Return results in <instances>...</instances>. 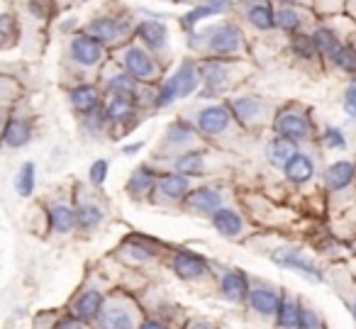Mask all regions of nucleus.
<instances>
[{"instance_id":"42","label":"nucleus","mask_w":356,"mask_h":329,"mask_svg":"<svg viewBox=\"0 0 356 329\" xmlns=\"http://www.w3.org/2000/svg\"><path fill=\"white\" fill-rule=\"evenodd\" d=\"M322 144H325L330 152H344L346 147H349V142H346V134L341 127H325V132H322Z\"/></svg>"},{"instance_id":"46","label":"nucleus","mask_w":356,"mask_h":329,"mask_svg":"<svg viewBox=\"0 0 356 329\" xmlns=\"http://www.w3.org/2000/svg\"><path fill=\"white\" fill-rule=\"evenodd\" d=\"M54 329H90V324H86L83 319H79L76 314L64 312V314H59V319H56Z\"/></svg>"},{"instance_id":"23","label":"nucleus","mask_w":356,"mask_h":329,"mask_svg":"<svg viewBox=\"0 0 356 329\" xmlns=\"http://www.w3.org/2000/svg\"><path fill=\"white\" fill-rule=\"evenodd\" d=\"M69 105L76 115L86 118V115L103 108V90L93 83H79L69 90Z\"/></svg>"},{"instance_id":"31","label":"nucleus","mask_w":356,"mask_h":329,"mask_svg":"<svg viewBox=\"0 0 356 329\" xmlns=\"http://www.w3.org/2000/svg\"><path fill=\"white\" fill-rule=\"evenodd\" d=\"M300 152L298 149V144L293 142V139H286V137H273V139H268V144H266V161L271 163L273 168H286L288 166V161H291L296 154Z\"/></svg>"},{"instance_id":"12","label":"nucleus","mask_w":356,"mask_h":329,"mask_svg":"<svg viewBox=\"0 0 356 329\" xmlns=\"http://www.w3.org/2000/svg\"><path fill=\"white\" fill-rule=\"evenodd\" d=\"M118 256L129 266H147V264L159 261V256H161V244L144 234H129V236H124L122 244H120Z\"/></svg>"},{"instance_id":"51","label":"nucleus","mask_w":356,"mask_h":329,"mask_svg":"<svg viewBox=\"0 0 356 329\" xmlns=\"http://www.w3.org/2000/svg\"><path fill=\"white\" fill-rule=\"evenodd\" d=\"M30 10L35 17H47V13H49V3H47V0H32Z\"/></svg>"},{"instance_id":"53","label":"nucleus","mask_w":356,"mask_h":329,"mask_svg":"<svg viewBox=\"0 0 356 329\" xmlns=\"http://www.w3.org/2000/svg\"><path fill=\"white\" fill-rule=\"evenodd\" d=\"M142 149H144V142H132V144H124L122 154L124 157H134V154H139Z\"/></svg>"},{"instance_id":"16","label":"nucleus","mask_w":356,"mask_h":329,"mask_svg":"<svg viewBox=\"0 0 356 329\" xmlns=\"http://www.w3.org/2000/svg\"><path fill=\"white\" fill-rule=\"evenodd\" d=\"M198 137H200V132H198V127H195V122H191V120H186V118H178V120H173V122H168L166 132H163V147H166L168 152H173V157H176V154L193 149Z\"/></svg>"},{"instance_id":"5","label":"nucleus","mask_w":356,"mask_h":329,"mask_svg":"<svg viewBox=\"0 0 356 329\" xmlns=\"http://www.w3.org/2000/svg\"><path fill=\"white\" fill-rule=\"evenodd\" d=\"M198 66H200V76H203V88H200V98L203 100L218 98L229 86L237 83V79H234V61L208 56Z\"/></svg>"},{"instance_id":"33","label":"nucleus","mask_w":356,"mask_h":329,"mask_svg":"<svg viewBox=\"0 0 356 329\" xmlns=\"http://www.w3.org/2000/svg\"><path fill=\"white\" fill-rule=\"evenodd\" d=\"M300 312H302V300L296 298V295L286 293L283 295V303L276 312V329H298V322H300Z\"/></svg>"},{"instance_id":"4","label":"nucleus","mask_w":356,"mask_h":329,"mask_svg":"<svg viewBox=\"0 0 356 329\" xmlns=\"http://www.w3.org/2000/svg\"><path fill=\"white\" fill-rule=\"evenodd\" d=\"M273 132L278 137L293 139L296 144L307 142L312 137V120L305 108L300 105H283L276 115H273Z\"/></svg>"},{"instance_id":"38","label":"nucleus","mask_w":356,"mask_h":329,"mask_svg":"<svg viewBox=\"0 0 356 329\" xmlns=\"http://www.w3.org/2000/svg\"><path fill=\"white\" fill-rule=\"evenodd\" d=\"M332 64L346 76H354L356 79V47L354 45H341V49L332 56Z\"/></svg>"},{"instance_id":"37","label":"nucleus","mask_w":356,"mask_h":329,"mask_svg":"<svg viewBox=\"0 0 356 329\" xmlns=\"http://www.w3.org/2000/svg\"><path fill=\"white\" fill-rule=\"evenodd\" d=\"M37 186V166L32 161H25L20 171L15 173V193L20 198H32Z\"/></svg>"},{"instance_id":"30","label":"nucleus","mask_w":356,"mask_h":329,"mask_svg":"<svg viewBox=\"0 0 356 329\" xmlns=\"http://www.w3.org/2000/svg\"><path fill=\"white\" fill-rule=\"evenodd\" d=\"M315 171L317 168L310 154L298 152L296 157L288 161V166L283 168V176H286V181L291 183V186H305V183H310L312 178H315Z\"/></svg>"},{"instance_id":"56","label":"nucleus","mask_w":356,"mask_h":329,"mask_svg":"<svg viewBox=\"0 0 356 329\" xmlns=\"http://www.w3.org/2000/svg\"><path fill=\"white\" fill-rule=\"evenodd\" d=\"M173 3H178V0H173Z\"/></svg>"},{"instance_id":"24","label":"nucleus","mask_w":356,"mask_h":329,"mask_svg":"<svg viewBox=\"0 0 356 329\" xmlns=\"http://www.w3.org/2000/svg\"><path fill=\"white\" fill-rule=\"evenodd\" d=\"M168 171L184 173L188 178H198L208 171V152L203 149H188L168 159Z\"/></svg>"},{"instance_id":"29","label":"nucleus","mask_w":356,"mask_h":329,"mask_svg":"<svg viewBox=\"0 0 356 329\" xmlns=\"http://www.w3.org/2000/svg\"><path fill=\"white\" fill-rule=\"evenodd\" d=\"M35 127L27 118H8L6 129H3V144L8 149H22L32 142Z\"/></svg>"},{"instance_id":"55","label":"nucleus","mask_w":356,"mask_h":329,"mask_svg":"<svg viewBox=\"0 0 356 329\" xmlns=\"http://www.w3.org/2000/svg\"><path fill=\"white\" fill-rule=\"evenodd\" d=\"M349 312H351V317H354V322H356V300H354V303H349Z\"/></svg>"},{"instance_id":"35","label":"nucleus","mask_w":356,"mask_h":329,"mask_svg":"<svg viewBox=\"0 0 356 329\" xmlns=\"http://www.w3.org/2000/svg\"><path fill=\"white\" fill-rule=\"evenodd\" d=\"M176 100H184V95H181V86H178V79L171 74L168 79H163L161 83H159L156 90H154L152 105L156 110H166V108H171Z\"/></svg>"},{"instance_id":"40","label":"nucleus","mask_w":356,"mask_h":329,"mask_svg":"<svg viewBox=\"0 0 356 329\" xmlns=\"http://www.w3.org/2000/svg\"><path fill=\"white\" fill-rule=\"evenodd\" d=\"M291 51H293V56H298V59H302V61H312V59L320 56V51H317L312 37H305V35H293Z\"/></svg>"},{"instance_id":"10","label":"nucleus","mask_w":356,"mask_h":329,"mask_svg":"<svg viewBox=\"0 0 356 329\" xmlns=\"http://www.w3.org/2000/svg\"><path fill=\"white\" fill-rule=\"evenodd\" d=\"M234 122H237V120H234L227 103H210L195 113V127L208 139H218V137H222V134H227Z\"/></svg>"},{"instance_id":"32","label":"nucleus","mask_w":356,"mask_h":329,"mask_svg":"<svg viewBox=\"0 0 356 329\" xmlns=\"http://www.w3.org/2000/svg\"><path fill=\"white\" fill-rule=\"evenodd\" d=\"M173 76L178 79L181 86V95L191 98L193 93H200V86H203V76H200V66L191 59H184L178 64V69L173 71Z\"/></svg>"},{"instance_id":"28","label":"nucleus","mask_w":356,"mask_h":329,"mask_svg":"<svg viewBox=\"0 0 356 329\" xmlns=\"http://www.w3.org/2000/svg\"><path fill=\"white\" fill-rule=\"evenodd\" d=\"M105 90L110 98H127L134 103H142V83L127 74V71H118V74L108 76L105 81Z\"/></svg>"},{"instance_id":"36","label":"nucleus","mask_w":356,"mask_h":329,"mask_svg":"<svg viewBox=\"0 0 356 329\" xmlns=\"http://www.w3.org/2000/svg\"><path fill=\"white\" fill-rule=\"evenodd\" d=\"M310 37H312V42H315L317 51H320V56H325V59H332V56L341 49L339 37H337V32L332 30V27H317Z\"/></svg>"},{"instance_id":"49","label":"nucleus","mask_w":356,"mask_h":329,"mask_svg":"<svg viewBox=\"0 0 356 329\" xmlns=\"http://www.w3.org/2000/svg\"><path fill=\"white\" fill-rule=\"evenodd\" d=\"M184 329H220L213 319H205V317H193L184 324Z\"/></svg>"},{"instance_id":"27","label":"nucleus","mask_w":356,"mask_h":329,"mask_svg":"<svg viewBox=\"0 0 356 329\" xmlns=\"http://www.w3.org/2000/svg\"><path fill=\"white\" fill-rule=\"evenodd\" d=\"M210 225H213L215 232H218L220 236H225V239H239V236L244 234V230H247L244 217L239 215L234 207H227V205L220 207V210L210 217Z\"/></svg>"},{"instance_id":"2","label":"nucleus","mask_w":356,"mask_h":329,"mask_svg":"<svg viewBox=\"0 0 356 329\" xmlns=\"http://www.w3.org/2000/svg\"><path fill=\"white\" fill-rule=\"evenodd\" d=\"M268 259H271L278 268L293 271V273H298L300 278H305L307 283H312V285L325 283V273H322V268L305 254V251L298 249V246H291V244L276 246V249L268 251Z\"/></svg>"},{"instance_id":"21","label":"nucleus","mask_w":356,"mask_h":329,"mask_svg":"<svg viewBox=\"0 0 356 329\" xmlns=\"http://www.w3.org/2000/svg\"><path fill=\"white\" fill-rule=\"evenodd\" d=\"M47 230L54 236H66L74 230H79L76 220V205H69L64 200H56L47 207Z\"/></svg>"},{"instance_id":"54","label":"nucleus","mask_w":356,"mask_h":329,"mask_svg":"<svg viewBox=\"0 0 356 329\" xmlns=\"http://www.w3.org/2000/svg\"><path fill=\"white\" fill-rule=\"evenodd\" d=\"M276 3H281L283 8H296L298 3H300V0H276Z\"/></svg>"},{"instance_id":"19","label":"nucleus","mask_w":356,"mask_h":329,"mask_svg":"<svg viewBox=\"0 0 356 329\" xmlns=\"http://www.w3.org/2000/svg\"><path fill=\"white\" fill-rule=\"evenodd\" d=\"M159 178H161V171L152 166V163H139L127 178V195L132 200H144V198H154L156 193V186H159Z\"/></svg>"},{"instance_id":"25","label":"nucleus","mask_w":356,"mask_h":329,"mask_svg":"<svg viewBox=\"0 0 356 329\" xmlns=\"http://www.w3.org/2000/svg\"><path fill=\"white\" fill-rule=\"evenodd\" d=\"M134 35L139 37V42L144 45V49H149L152 54H163L168 49V30L163 22L159 20H142L134 27Z\"/></svg>"},{"instance_id":"52","label":"nucleus","mask_w":356,"mask_h":329,"mask_svg":"<svg viewBox=\"0 0 356 329\" xmlns=\"http://www.w3.org/2000/svg\"><path fill=\"white\" fill-rule=\"evenodd\" d=\"M229 3H232V0H210L208 6L213 8V13L215 15H220V13H225L229 8Z\"/></svg>"},{"instance_id":"50","label":"nucleus","mask_w":356,"mask_h":329,"mask_svg":"<svg viewBox=\"0 0 356 329\" xmlns=\"http://www.w3.org/2000/svg\"><path fill=\"white\" fill-rule=\"evenodd\" d=\"M13 25H15V20H13L10 15H3V20H0V30H3V40H6V47L13 45Z\"/></svg>"},{"instance_id":"17","label":"nucleus","mask_w":356,"mask_h":329,"mask_svg":"<svg viewBox=\"0 0 356 329\" xmlns=\"http://www.w3.org/2000/svg\"><path fill=\"white\" fill-rule=\"evenodd\" d=\"M88 35H93L95 40H100L103 45H120L132 35V25L122 17H113V15H100L93 17L88 22Z\"/></svg>"},{"instance_id":"9","label":"nucleus","mask_w":356,"mask_h":329,"mask_svg":"<svg viewBox=\"0 0 356 329\" xmlns=\"http://www.w3.org/2000/svg\"><path fill=\"white\" fill-rule=\"evenodd\" d=\"M283 290L278 285L268 283V280L254 278L252 280V293H249V312L259 319H276V312L283 303Z\"/></svg>"},{"instance_id":"44","label":"nucleus","mask_w":356,"mask_h":329,"mask_svg":"<svg viewBox=\"0 0 356 329\" xmlns=\"http://www.w3.org/2000/svg\"><path fill=\"white\" fill-rule=\"evenodd\" d=\"M108 171H110V163L105 159H98V161L90 163L88 168V181L93 188H103L105 181H108Z\"/></svg>"},{"instance_id":"26","label":"nucleus","mask_w":356,"mask_h":329,"mask_svg":"<svg viewBox=\"0 0 356 329\" xmlns=\"http://www.w3.org/2000/svg\"><path fill=\"white\" fill-rule=\"evenodd\" d=\"M76 220H79L81 232H86V234L95 232L105 222V207L98 200L79 195V191H76Z\"/></svg>"},{"instance_id":"39","label":"nucleus","mask_w":356,"mask_h":329,"mask_svg":"<svg viewBox=\"0 0 356 329\" xmlns=\"http://www.w3.org/2000/svg\"><path fill=\"white\" fill-rule=\"evenodd\" d=\"M276 27H281L283 32H291V35H298L302 27V13L298 8H281L276 13Z\"/></svg>"},{"instance_id":"20","label":"nucleus","mask_w":356,"mask_h":329,"mask_svg":"<svg viewBox=\"0 0 356 329\" xmlns=\"http://www.w3.org/2000/svg\"><path fill=\"white\" fill-rule=\"evenodd\" d=\"M322 181H325V188L330 195H341L349 188H354L356 183V163L346 161V159H339V161L330 163L322 173Z\"/></svg>"},{"instance_id":"14","label":"nucleus","mask_w":356,"mask_h":329,"mask_svg":"<svg viewBox=\"0 0 356 329\" xmlns=\"http://www.w3.org/2000/svg\"><path fill=\"white\" fill-rule=\"evenodd\" d=\"M69 56L81 69H95L105 59V45L88 32H79L69 42Z\"/></svg>"},{"instance_id":"45","label":"nucleus","mask_w":356,"mask_h":329,"mask_svg":"<svg viewBox=\"0 0 356 329\" xmlns=\"http://www.w3.org/2000/svg\"><path fill=\"white\" fill-rule=\"evenodd\" d=\"M210 15H215V13H213V8L205 3V6L193 8V10H191L188 15L184 17V22H181V25H184V30H193V27L198 25L200 20H205V17H210Z\"/></svg>"},{"instance_id":"13","label":"nucleus","mask_w":356,"mask_h":329,"mask_svg":"<svg viewBox=\"0 0 356 329\" xmlns=\"http://www.w3.org/2000/svg\"><path fill=\"white\" fill-rule=\"evenodd\" d=\"M122 71H127L139 83H154L159 79L161 66L156 64V59H154V54L149 49L132 45L122 51Z\"/></svg>"},{"instance_id":"8","label":"nucleus","mask_w":356,"mask_h":329,"mask_svg":"<svg viewBox=\"0 0 356 329\" xmlns=\"http://www.w3.org/2000/svg\"><path fill=\"white\" fill-rule=\"evenodd\" d=\"M215 280H218V293L225 303L247 305L252 293V278L247 271L237 266H215Z\"/></svg>"},{"instance_id":"15","label":"nucleus","mask_w":356,"mask_h":329,"mask_svg":"<svg viewBox=\"0 0 356 329\" xmlns=\"http://www.w3.org/2000/svg\"><path fill=\"white\" fill-rule=\"evenodd\" d=\"M191 191H193V183H191L188 176L176 171H163L152 200L161 202V205H178V202L184 205L186 198L191 195Z\"/></svg>"},{"instance_id":"6","label":"nucleus","mask_w":356,"mask_h":329,"mask_svg":"<svg viewBox=\"0 0 356 329\" xmlns=\"http://www.w3.org/2000/svg\"><path fill=\"white\" fill-rule=\"evenodd\" d=\"M227 105H229V110H232L237 125H242L244 129H254L266 122H273L271 105H268V100L261 98V95H254V93L234 95V98L227 100Z\"/></svg>"},{"instance_id":"43","label":"nucleus","mask_w":356,"mask_h":329,"mask_svg":"<svg viewBox=\"0 0 356 329\" xmlns=\"http://www.w3.org/2000/svg\"><path fill=\"white\" fill-rule=\"evenodd\" d=\"M298 329H327L322 314L317 312L312 305H307L302 300V312H300V322H298Z\"/></svg>"},{"instance_id":"18","label":"nucleus","mask_w":356,"mask_h":329,"mask_svg":"<svg viewBox=\"0 0 356 329\" xmlns=\"http://www.w3.org/2000/svg\"><path fill=\"white\" fill-rule=\"evenodd\" d=\"M184 207L191 212V215L213 217L220 207H225V195H222V191L215 186H198L191 191L188 198H186Z\"/></svg>"},{"instance_id":"11","label":"nucleus","mask_w":356,"mask_h":329,"mask_svg":"<svg viewBox=\"0 0 356 329\" xmlns=\"http://www.w3.org/2000/svg\"><path fill=\"white\" fill-rule=\"evenodd\" d=\"M105 303H108V293L105 288H100L98 283H86L79 293L71 298L69 312L76 314L79 319H83L86 324H95L103 312Z\"/></svg>"},{"instance_id":"48","label":"nucleus","mask_w":356,"mask_h":329,"mask_svg":"<svg viewBox=\"0 0 356 329\" xmlns=\"http://www.w3.org/2000/svg\"><path fill=\"white\" fill-rule=\"evenodd\" d=\"M139 329H173V324L163 317H144Z\"/></svg>"},{"instance_id":"34","label":"nucleus","mask_w":356,"mask_h":329,"mask_svg":"<svg viewBox=\"0 0 356 329\" xmlns=\"http://www.w3.org/2000/svg\"><path fill=\"white\" fill-rule=\"evenodd\" d=\"M247 20L254 30H261V32H268L276 27V15H273L268 0H257V3L247 6Z\"/></svg>"},{"instance_id":"22","label":"nucleus","mask_w":356,"mask_h":329,"mask_svg":"<svg viewBox=\"0 0 356 329\" xmlns=\"http://www.w3.org/2000/svg\"><path fill=\"white\" fill-rule=\"evenodd\" d=\"M105 115L108 122L118 127V132H129L134 125H139V103L127 98H110L105 105Z\"/></svg>"},{"instance_id":"1","label":"nucleus","mask_w":356,"mask_h":329,"mask_svg":"<svg viewBox=\"0 0 356 329\" xmlns=\"http://www.w3.org/2000/svg\"><path fill=\"white\" fill-rule=\"evenodd\" d=\"M142 312L134 298L127 293H113L108 295L103 312H100L98 322L93 324L95 329H139L142 324Z\"/></svg>"},{"instance_id":"41","label":"nucleus","mask_w":356,"mask_h":329,"mask_svg":"<svg viewBox=\"0 0 356 329\" xmlns=\"http://www.w3.org/2000/svg\"><path fill=\"white\" fill-rule=\"evenodd\" d=\"M108 125L110 122H108V115H105V108H100V110H95V113L81 118V129H83L88 137H98V134H103Z\"/></svg>"},{"instance_id":"47","label":"nucleus","mask_w":356,"mask_h":329,"mask_svg":"<svg viewBox=\"0 0 356 329\" xmlns=\"http://www.w3.org/2000/svg\"><path fill=\"white\" fill-rule=\"evenodd\" d=\"M344 113L349 115L351 120H356V79L351 81L349 86H346V90H344Z\"/></svg>"},{"instance_id":"3","label":"nucleus","mask_w":356,"mask_h":329,"mask_svg":"<svg viewBox=\"0 0 356 329\" xmlns=\"http://www.w3.org/2000/svg\"><path fill=\"white\" fill-rule=\"evenodd\" d=\"M168 268L184 283H203L215 278V266L203 254L191 249H176L168 256Z\"/></svg>"},{"instance_id":"7","label":"nucleus","mask_w":356,"mask_h":329,"mask_svg":"<svg viewBox=\"0 0 356 329\" xmlns=\"http://www.w3.org/2000/svg\"><path fill=\"white\" fill-rule=\"evenodd\" d=\"M200 40H205V49L210 56H218V59H227V56H237L244 49V35L237 25H215L210 30H205V35H198Z\"/></svg>"}]
</instances>
